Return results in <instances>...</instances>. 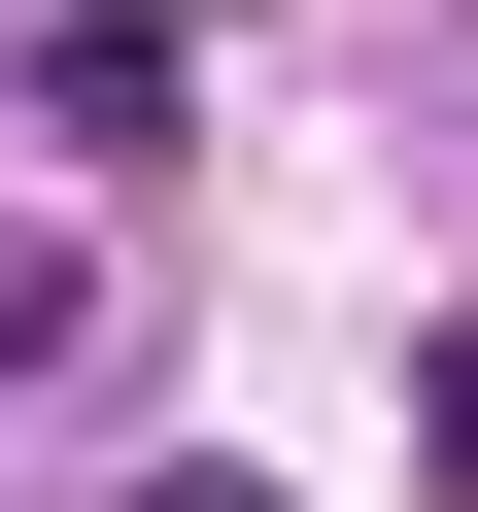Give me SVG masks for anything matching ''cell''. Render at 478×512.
<instances>
[{"mask_svg":"<svg viewBox=\"0 0 478 512\" xmlns=\"http://www.w3.org/2000/svg\"><path fill=\"white\" fill-rule=\"evenodd\" d=\"M171 103H205V35H171V0H35V137H69V171H137Z\"/></svg>","mask_w":478,"mask_h":512,"instance_id":"cell-1","label":"cell"},{"mask_svg":"<svg viewBox=\"0 0 478 512\" xmlns=\"http://www.w3.org/2000/svg\"><path fill=\"white\" fill-rule=\"evenodd\" d=\"M0 376H69V239H0Z\"/></svg>","mask_w":478,"mask_h":512,"instance_id":"cell-2","label":"cell"},{"mask_svg":"<svg viewBox=\"0 0 478 512\" xmlns=\"http://www.w3.org/2000/svg\"><path fill=\"white\" fill-rule=\"evenodd\" d=\"M137 512H308V478H239V444H171V478H137Z\"/></svg>","mask_w":478,"mask_h":512,"instance_id":"cell-3","label":"cell"}]
</instances>
